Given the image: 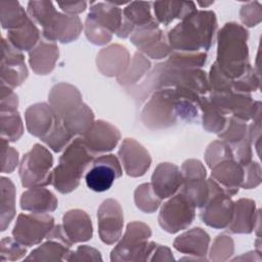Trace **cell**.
<instances>
[{"label": "cell", "instance_id": "cb8c5ba5", "mask_svg": "<svg viewBox=\"0 0 262 262\" xmlns=\"http://www.w3.org/2000/svg\"><path fill=\"white\" fill-rule=\"evenodd\" d=\"M48 101L60 120L71 115L83 103L79 89L66 82L57 83L50 89Z\"/></svg>", "mask_w": 262, "mask_h": 262}, {"label": "cell", "instance_id": "9c48e42d", "mask_svg": "<svg viewBox=\"0 0 262 262\" xmlns=\"http://www.w3.org/2000/svg\"><path fill=\"white\" fill-rule=\"evenodd\" d=\"M195 207L180 191L162 205L158 216L160 226L169 233L186 229L194 220Z\"/></svg>", "mask_w": 262, "mask_h": 262}, {"label": "cell", "instance_id": "7dc6e473", "mask_svg": "<svg viewBox=\"0 0 262 262\" xmlns=\"http://www.w3.org/2000/svg\"><path fill=\"white\" fill-rule=\"evenodd\" d=\"M234 253V242L227 234H219L215 237L210 250L209 259L214 262L228 260Z\"/></svg>", "mask_w": 262, "mask_h": 262}, {"label": "cell", "instance_id": "3957f363", "mask_svg": "<svg viewBox=\"0 0 262 262\" xmlns=\"http://www.w3.org/2000/svg\"><path fill=\"white\" fill-rule=\"evenodd\" d=\"M216 31V13L195 10L168 32L167 40L173 51L205 52L213 45Z\"/></svg>", "mask_w": 262, "mask_h": 262}, {"label": "cell", "instance_id": "4dcf8cb0", "mask_svg": "<svg viewBox=\"0 0 262 262\" xmlns=\"http://www.w3.org/2000/svg\"><path fill=\"white\" fill-rule=\"evenodd\" d=\"M151 5L156 20L164 26L175 19L182 20L198 10L192 1H156Z\"/></svg>", "mask_w": 262, "mask_h": 262}, {"label": "cell", "instance_id": "484cf974", "mask_svg": "<svg viewBox=\"0 0 262 262\" xmlns=\"http://www.w3.org/2000/svg\"><path fill=\"white\" fill-rule=\"evenodd\" d=\"M244 166L234 159L222 161L211 168V178L230 196L238 192L244 181Z\"/></svg>", "mask_w": 262, "mask_h": 262}, {"label": "cell", "instance_id": "ba28073f", "mask_svg": "<svg viewBox=\"0 0 262 262\" xmlns=\"http://www.w3.org/2000/svg\"><path fill=\"white\" fill-rule=\"evenodd\" d=\"M208 185L209 195L201 208L200 217L206 225L212 228H226L233 216L234 202L211 177L208 178Z\"/></svg>", "mask_w": 262, "mask_h": 262}, {"label": "cell", "instance_id": "1f68e13d", "mask_svg": "<svg viewBox=\"0 0 262 262\" xmlns=\"http://www.w3.org/2000/svg\"><path fill=\"white\" fill-rule=\"evenodd\" d=\"M87 17L117 34L123 21V10L113 2H91Z\"/></svg>", "mask_w": 262, "mask_h": 262}, {"label": "cell", "instance_id": "836d02e7", "mask_svg": "<svg viewBox=\"0 0 262 262\" xmlns=\"http://www.w3.org/2000/svg\"><path fill=\"white\" fill-rule=\"evenodd\" d=\"M41 33L37 25L30 18L23 27L7 31V41L16 49L23 51H31L41 40Z\"/></svg>", "mask_w": 262, "mask_h": 262}, {"label": "cell", "instance_id": "e0dca14e", "mask_svg": "<svg viewBox=\"0 0 262 262\" xmlns=\"http://www.w3.org/2000/svg\"><path fill=\"white\" fill-rule=\"evenodd\" d=\"M73 244L67 237L60 224L54 225L46 242L34 249L25 261H67Z\"/></svg>", "mask_w": 262, "mask_h": 262}, {"label": "cell", "instance_id": "7bdbcfd3", "mask_svg": "<svg viewBox=\"0 0 262 262\" xmlns=\"http://www.w3.org/2000/svg\"><path fill=\"white\" fill-rule=\"evenodd\" d=\"M248 128L249 125L247 122L230 116L227 118L226 125L224 129L218 134V137L232 146L249 137Z\"/></svg>", "mask_w": 262, "mask_h": 262}, {"label": "cell", "instance_id": "ab89813d", "mask_svg": "<svg viewBox=\"0 0 262 262\" xmlns=\"http://www.w3.org/2000/svg\"><path fill=\"white\" fill-rule=\"evenodd\" d=\"M207 61V53L201 52H181L172 51L165 63L169 67L183 70L201 69Z\"/></svg>", "mask_w": 262, "mask_h": 262}, {"label": "cell", "instance_id": "44dd1931", "mask_svg": "<svg viewBox=\"0 0 262 262\" xmlns=\"http://www.w3.org/2000/svg\"><path fill=\"white\" fill-rule=\"evenodd\" d=\"M183 183V176L178 166L172 163H160L152 175L150 185L161 199H169L176 194Z\"/></svg>", "mask_w": 262, "mask_h": 262}, {"label": "cell", "instance_id": "83f0119b", "mask_svg": "<svg viewBox=\"0 0 262 262\" xmlns=\"http://www.w3.org/2000/svg\"><path fill=\"white\" fill-rule=\"evenodd\" d=\"M61 226L73 245L87 242L93 235L92 221L89 215L81 209H72L66 212L62 217Z\"/></svg>", "mask_w": 262, "mask_h": 262}, {"label": "cell", "instance_id": "91938a15", "mask_svg": "<svg viewBox=\"0 0 262 262\" xmlns=\"http://www.w3.org/2000/svg\"><path fill=\"white\" fill-rule=\"evenodd\" d=\"M174 257L171 250L166 247L157 244L154 248L148 261H173Z\"/></svg>", "mask_w": 262, "mask_h": 262}, {"label": "cell", "instance_id": "c3c4849f", "mask_svg": "<svg viewBox=\"0 0 262 262\" xmlns=\"http://www.w3.org/2000/svg\"><path fill=\"white\" fill-rule=\"evenodd\" d=\"M27 254L24 245L15 241L13 237L5 236L0 243V261H17L23 259Z\"/></svg>", "mask_w": 262, "mask_h": 262}, {"label": "cell", "instance_id": "5b68a950", "mask_svg": "<svg viewBox=\"0 0 262 262\" xmlns=\"http://www.w3.org/2000/svg\"><path fill=\"white\" fill-rule=\"evenodd\" d=\"M95 156L89 151L81 137H76L63 149L58 165L52 170L51 184L60 193L75 190Z\"/></svg>", "mask_w": 262, "mask_h": 262}, {"label": "cell", "instance_id": "2e32d148", "mask_svg": "<svg viewBox=\"0 0 262 262\" xmlns=\"http://www.w3.org/2000/svg\"><path fill=\"white\" fill-rule=\"evenodd\" d=\"M1 83L12 89L20 86L28 78L29 72L23 52L13 47L5 38L1 40Z\"/></svg>", "mask_w": 262, "mask_h": 262}, {"label": "cell", "instance_id": "d6986e66", "mask_svg": "<svg viewBox=\"0 0 262 262\" xmlns=\"http://www.w3.org/2000/svg\"><path fill=\"white\" fill-rule=\"evenodd\" d=\"M83 28L78 15H69L56 11L42 28V37L53 42L71 43L79 38Z\"/></svg>", "mask_w": 262, "mask_h": 262}, {"label": "cell", "instance_id": "f6af8a7d", "mask_svg": "<svg viewBox=\"0 0 262 262\" xmlns=\"http://www.w3.org/2000/svg\"><path fill=\"white\" fill-rule=\"evenodd\" d=\"M56 11L51 1H30L27 6L29 17L41 28L48 23Z\"/></svg>", "mask_w": 262, "mask_h": 262}, {"label": "cell", "instance_id": "8992f818", "mask_svg": "<svg viewBox=\"0 0 262 262\" xmlns=\"http://www.w3.org/2000/svg\"><path fill=\"white\" fill-rule=\"evenodd\" d=\"M150 227L141 221H132L127 224L126 231L119 243L111 252L113 262H139L148 261L156 247L155 242H149Z\"/></svg>", "mask_w": 262, "mask_h": 262}, {"label": "cell", "instance_id": "5bb4252c", "mask_svg": "<svg viewBox=\"0 0 262 262\" xmlns=\"http://www.w3.org/2000/svg\"><path fill=\"white\" fill-rule=\"evenodd\" d=\"M122 174L123 170L119 158L112 154L100 155L94 159L91 168L87 171L85 181L91 190L102 192L108 190Z\"/></svg>", "mask_w": 262, "mask_h": 262}, {"label": "cell", "instance_id": "bcb514c9", "mask_svg": "<svg viewBox=\"0 0 262 262\" xmlns=\"http://www.w3.org/2000/svg\"><path fill=\"white\" fill-rule=\"evenodd\" d=\"M204 158L209 168H213L215 165L222 161L234 159L229 144L221 139L214 140L208 145Z\"/></svg>", "mask_w": 262, "mask_h": 262}, {"label": "cell", "instance_id": "277c9868", "mask_svg": "<svg viewBox=\"0 0 262 262\" xmlns=\"http://www.w3.org/2000/svg\"><path fill=\"white\" fill-rule=\"evenodd\" d=\"M248 30L229 21L217 32V56L215 62L231 80L242 77L252 66L249 61Z\"/></svg>", "mask_w": 262, "mask_h": 262}, {"label": "cell", "instance_id": "94428289", "mask_svg": "<svg viewBox=\"0 0 262 262\" xmlns=\"http://www.w3.org/2000/svg\"><path fill=\"white\" fill-rule=\"evenodd\" d=\"M200 6H202V7H208V6H210V5H212L213 3H214V1H209V2H202V1H198L196 2Z\"/></svg>", "mask_w": 262, "mask_h": 262}, {"label": "cell", "instance_id": "681fc988", "mask_svg": "<svg viewBox=\"0 0 262 262\" xmlns=\"http://www.w3.org/2000/svg\"><path fill=\"white\" fill-rule=\"evenodd\" d=\"M84 32L88 41L94 45H105L113 38V34L108 30L89 17H86Z\"/></svg>", "mask_w": 262, "mask_h": 262}, {"label": "cell", "instance_id": "603a6c76", "mask_svg": "<svg viewBox=\"0 0 262 262\" xmlns=\"http://www.w3.org/2000/svg\"><path fill=\"white\" fill-rule=\"evenodd\" d=\"M130 61L129 51L120 44H112L102 48L96 57L98 71L106 77H120L126 72Z\"/></svg>", "mask_w": 262, "mask_h": 262}, {"label": "cell", "instance_id": "f907efd6", "mask_svg": "<svg viewBox=\"0 0 262 262\" xmlns=\"http://www.w3.org/2000/svg\"><path fill=\"white\" fill-rule=\"evenodd\" d=\"M260 87V74L255 68H250L242 77L232 82L233 90L243 93H250L257 91Z\"/></svg>", "mask_w": 262, "mask_h": 262}, {"label": "cell", "instance_id": "6f0895ef", "mask_svg": "<svg viewBox=\"0 0 262 262\" xmlns=\"http://www.w3.org/2000/svg\"><path fill=\"white\" fill-rule=\"evenodd\" d=\"M253 122L249 125L248 128V136L249 139L256 148L257 154H260V137H261V114L257 115L253 120Z\"/></svg>", "mask_w": 262, "mask_h": 262}, {"label": "cell", "instance_id": "74e56055", "mask_svg": "<svg viewBox=\"0 0 262 262\" xmlns=\"http://www.w3.org/2000/svg\"><path fill=\"white\" fill-rule=\"evenodd\" d=\"M150 69L151 63L149 59L141 52L136 51L131 58L128 69L123 75L117 78V81L120 85L126 88L131 87L140 82L147 75Z\"/></svg>", "mask_w": 262, "mask_h": 262}, {"label": "cell", "instance_id": "f35d334b", "mask_svg": "<svg viewBox=\"0 0 262 262\" xmlns=\"http://www.w3.org/2000/svg\"><path fill=\"white\" fill-rule=\"evenodd\" d=\"M1 25L4 30L12 31L23 27L29 19L27 10L18 1H1Z\"/></svg>", "mask_w": 262, "mask_h": 262}, {"label": "cell", "instance_id": "60d3db41", "mask_svg": "<svg viewBox=\"0 0 262 262\" xmlns=\"http://www.w3.org/2000/svg\"><path fill=\"white\" fill-rule=\"evenodd\" d=\"M0 126L1 138H4L9 142L18 140L24 133L23 120L17 111L1 113Z\"/></svg>", "mask_w": 262, "mask_h": 262}, {"label": "cell", "instance_id": "7c38bea8", "mask_svg": "<svg viewBox=\"0 0 262 262\" xmlns=\"http://www.w3.org/2000/svg\"><path fill=\"white\" fill-rule=\"evenodd\" d=\"M54 218L49 214H19L12 229L15 241L26 247L40 244L54 226Z\"/></svg>", "mask_w": 262, "mask_h": 262}, {"label": "cell", "instance_id": "e575fe53", "mask_svg": "<svg viewBox=\"0 0 262 262\" xmlns=\"http://www.w3.org/2000/svg\"><path fill=\"white\" fill-rule=\"evenodd\" d=\"M15 187L11 179H0V226L5 231L15 216Z\"/></svg>", "mask_w": 262, "mask_h": 262}, {"label": "cell", "instance_id": "6da1fadb", "mask_svg": "<svg viewBox=\"0 0 262 262\" xmlns=\"http://www.w3.org/2000/svg\"><path fill=\"white\" fill-rule=\"evenodd\" d=\"M200 96L185 88H161L154 91L141 111V122L150 130L175 126L179 121L192 122L199 116Z\"/></svg>", "mask_w": 262, "mask_h": 262}, {"label": "cell", "instance_id": "11a10c76", "mask_svg": "<svg viewBox=\"0 0 262 262\" xmlns=\"http://www.w3.org/2000/svg\"><path fill=\"white\" fill-rule=\"evenodd\" d=\"M67 261H102L101 254L95 248L87 245H82L76 251H71Z\"/></svg>", "mask_w": 262, "mask_h": 262}, {"label": "cell", "instance_id": "52a82bcc", "mask_svg": "<svg viewBox=\"0 0 262 262\" xmlns=\"http://www.w3.org/2000/svg\"><path fill=\"white\" fill-rule=\"evenodd\" d=\"M53 157L47 147L36 143L26 152L19 163L18 175L26 188L41 187L51 184Z\"/></svg>", "mask_w": 262, "mask_h": 262}, {"label": "cell", "instance_id": "db71d44e", "mask_svg": "<svg viewBox=\"0 0 262 262\" xmlns=\"http://www.w3.org/2000/svg\"><path fill=\"white\" fill-rule=\"evenodd\" d=\"M244 181L242 184L243 188H255L261 183V166L259 163L251 161L248 165L244 166Z\"/></svg>", "mask_w": 262, "mask_h": 262}, {"label": "cell", "instance_id": "ee69618b", "mask_svg": "<svg viewBox=\"0 0 262 262\" xmlns=\"http://www.w3.org/2000/svg\"><path fill=\"white\" fill-rule=\"evenodd\" d=\"M74 137L75 136L63 126L61 120L58 119L51 132L41 140L53 151L59 152L71 143Z\"/></svg>", "mask_w": 262, "mask_h": 262}, {"label": "cell", "instance_id": "f1b7e54d", "mask_svg": "<svg viewBox=\"0 0 262 262\" xmlns=\"http://www.w3.org/2000/svg\"><path fill=\"white\" fill-rule=\"evenodd\" d=\"M59 50L55 42L41 38L34 49L29 52V63L37 75H48L55 68Z\"/></svg>", "mask_w": 262, "mask_h": 262}, {"label": "cell", "instance_id": "ffe728a7", "mask_svg": "<svg viewBox=\"0 0 262 262\" xmlns=\"http://www.w3.org/2000/svg\"><path fill=\"white\" fill-rule=\"evenodd\" d=\"M81 138L89 151L96 157L113 150L121 139V133L110 122L98 120Z\"/></svg>", "mask_w": 262, "mask_h": 262}, {"label": "cell", "instance_id": "8fae6325", "mask_svg": "<svg viewBox=\"0 0 262 262\" xmlns=\"http://www.w3.org/2000/svg\"><path fill=\"white\" fill-rule=\"evenodd\" d=\"M130 41L139 52L152 59H164L173 51L156 18L135 29L130 36Z\"/></svg>", "mask_w": 262, "mask_h": 262}, {"label": "cell", "instance_id": "b9f144b4", "mask_svg": "<svg viewBox=\"0 0 262 262\" xmlns=\"http://www.w3.org/2000/svg\"><path fill=\"white\" fill-rule=\"evenodd\" d=\"M161 200L152 190L150 183H142L138 185L134 191V203L136 207L144 213H154L162 205Z\"/></svg>", "mask_w": 262, "mask_h": 262}, {"label": "cell", "instance_id": "7402d4cb", "mask_svg": "<svg viewBox=\"0 0 262 262\" xmlns=\"http://www.w3.org/2000/svg\"><path fill=\"white\" fill-rule=\"evenodd\" d=\"M230 233H251L253 230L260 233V210L256 209V203L251 199H239L234 202V210L231 222L226 227Z\"/></svg>", "mask_w": 262, "mask_h": 262}, {"label": "cell", "instance_id": "4fadbf2b", "mask_svg": "<svg viewBox=\"0 0 262 262\" xmlns=\"http://www.w3.org/2000/svg\"><path fill=\"white\" fill-rule=\"evenodd\" d=\"M183 183L180 192L195 207L202 208L209 195L207 170L204 164L196 159H188L181 166Z\"/></svg>", "mask_w": 262, "mask_h": 262}, {"label": "cell", "instance_id": "8d00e7d4", "mask_svg": "<svg viewBox=\"0 0 262 262\" xmlns=\"http://www.w3.org/2000/svg\"><path fill=\"white\" fill-rule=\"evenodd\" d=\"M199 108L202 112V123L206 131L219 134L225 127L227 117L223 115L206 95L200 96Z\"/></svg>", "mask_w": 262, "mask_h": 262}, {"label": "cell", "instance_id": "f5cc1de1", "mask_svg": "<svg viewBox=\"0 0 262 262\" xmlns=\"http://www.w3.org/2000/svg\"><path fill=\"white\" fill-rule=\"evenodd\" d=\"M4 138H1V172L11 173L18 165V151L8 144Z\"/></svg>", "mask_w": 262, "mask_h": 262}, {"label": "cell", "instance_id": "f546056e", "mask_svg": "<svg viewBox=\"0 0 262 262\" xmlns=\"http://www.w3.org/2000/svg\"><path fill=\"white\" fill-rule=\"evenodd\" d=\"M19 205L21 210L31 213L46 214L57 209L58 201L51 190L41 186L32 187L24 191L20 195Z\"/></svg>", "mask_w": 262, "mask_h": 262}, {"label": "cell", "instance_id": "816d5d0a", "mask_svg": "<svg viewBox=\"0 0 262 262\" xmlns=\"http://www.w3.org/2000/svg\"><path fill=\"white\" fill-rule=\"evenodd\" d=\"M239 18L246 27H256L262 20L261 4L258 1H251L243 4L239 10Z\"/></svg>", "mask_w": 262, "mask_h": 262}, {"label": "cell", "instance_id": "680465c9", "mask_svg": "<svg viewBox=\"0 0 262 262\" xmlns=\"http://www.w3.org/2000/svg\"><path fill=\"white\" fill-rule=\"evenodd\" d=\"M61 11L69 15H77L87 8L86 1H72V2H57Z\"/></svg>", "mask_w": 262, "mask_h": 262}, {"label": "cell", "instance_id": "9a60e30c", "mask_svg": "<svg viewBox=\"0 0 262 262\" xmlns=\"http://www.w3.org/2000/svg\"><path fill=\"white\" fill-rule=\"evenodd\" d=\"M98 234L102 243H117L123 231L124 215L120 203L115 199L104 200L97 210Z\"/></svg>", "mask_w": 262, "mask_h": 262}, {"label": "cell", "instance_id": "ac0fdd59", "mask_svg": "<svg viewBox=\"0 0 262 262\" xmlns=\"http://www.w3.org/2000/svg\"><path fill=\"white\" fill-rule=\"evenodd\" d=\"M118 157L128 176L141 177L151 165L147 149L133 138H125L118 150Z\"/></svg>", "mask_w": 262, "mask_h": 262}, {"label": "cell", "instance_id": "4316f807", "mask_svg": "<svg viewBox=\"0 0 262 262\" xmlns=\"http://www.w3.org/2000/svg\"><path fill=\"white\" fill-rule=\"evenodd\" d=\"M210 235L201 227H193L178 235L173 243L175 250L193 256L195 260H207Z\"/></svg>", "mask_w": 262, "mask_h": 262}, {"label": "cell", "instance_id": "d4e9b609", "mask_svg": "<svg viewBox=\"0 0 262 262\" xmlns=\"http://www.w3.org/2000/svg\"><path fill=\"white\" fill-rule=\"evenodd\" d=\"M58 119L50 104L46 102L32 104L25 112L27 130L31 135L40 139L51 132Z\"/></svg>", "mask_w": 262, "mask_h": 262}, {"label": "cell", "instance_id": "7a4b0ae2", "mask_svg": "<svg viewBox=\"0 0 262 262\" xmlns=\"http://www.w3.org/2000/svg\"><path fill=\"white\" fill-rule=\"evenodd\" d=\"M161 88H185L199 95H206L209 92L208 76L202 69H176L163 61L147 73L140 85L133 89L132 95L135 99L143 101L154 91Z\"/></svg>", "mask_w": 262, "mask_h": 262}, {"label": "cell", "instance_id": "30bf717a", "mask_svg": "<svg viewBox=\"0 0 262 262\" xmlns=\"http://www.w3.org/2000/svg\"><path fill=\"white\" fill-rule=\"evenodd\" d=\"M211 102L223 114L248 122L261 114V102L254 100L250 93L231 90L223 93H209Z\"/></svg>", "mask_w": 262, "mask_h": 262}, {"label": "cell", "instance_id": "d590c367", "mask_svg": "<svg viewBox=\"0 0 262 262\" xmlns=\"http://www.w3.org/2000/svg\"><path fill=\"white\" fill-rule=\"evenodd\" d=\"M61 122L74 136L82 137L90 130L95 121L92 110L83 102L75 112L62 119Z\"/></svg>", "mask_w": 262, "mask_h": 262}, {"label": "cell", "instance_id": "d6a6232c", "mask_svg": "<svg viewBox=\"0 0 262 262\" xmlns=\"http://www.w3.org/2000/svg\"><path fill=\"white\" fill-rule=\"evenodd\" d=\"M154 18L151 15V2H130L123 9L121 31L126 35H132L135 29L147 25Z\"/></svg>", "mask_w": 262, "mask_h": 262}, {"label": "cell", "instance_id": "9f6ffc18", "mask_svg": "<svg viewBox=\"0 0 262 262\" xmlns=\"http://www.w3.org/2000/svg\"><path fill=\"white\" fill-rule=\"evenodd\" d=\"M18 106V97L13 89L4 83H1V98H0V112H16Z\"/></svg>", "mask_w": 262, "mask_h": 262}]
</instances>
